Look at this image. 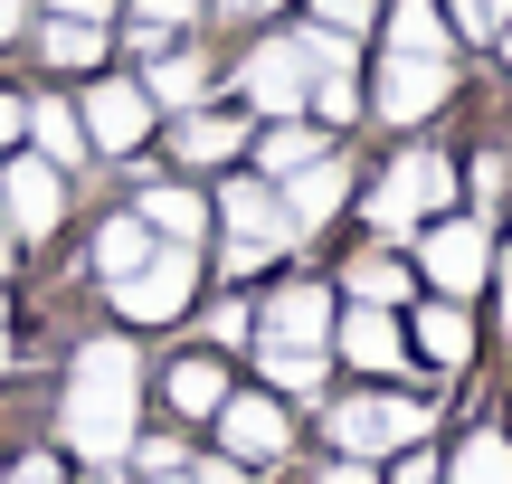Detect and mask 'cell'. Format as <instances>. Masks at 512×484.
Returning <instances> with one entry per match:
<instances>
[{
	"label": "cell",
	"mask_w": 512,
	"mask_h": 484,
	"mask_svg": "<svg viewBox=\"0 0 512 484\" xmlns=\"http://www.w3.org/2000/svg\"><path fill=\"white\" fill-rule=\"evenodd\" d=\"M332 314H342V285L294 266L256 295V342H294V352H332Z\"/></svg>",
	"instance_id": "obj_12"
},
{
	"label": "cell",
	"mask_w": 512,
	"mask_h": 484,
	"mask_svg": "<svg viewBox=\"0 0 512 484\" xmlns=\"http://www.w3.org/2000/svg\"><path fill=\"white\" fill-rule=\"evenodd\" d=\"M494 209H437V219L408 238V266H418L427 295H456V304H484V276H494Z\"/></svg>",
	"instance_id": "obj_6"
},
{
	"label": "cell",
	"mask_w": 512,
	"mask_h": 484,
	"mask_svg": "<svg viewBox=\"0 0 512 484\" xmlns=\"http://www.w3.org/2000/svg\"><path fill=\"white\" fill-rule=\"evenodd\" d=\"M152 247H162V238H152V228L133 219V209H105V219H95V238H86V257H95V276L114 285V276H133V266H143Z\"/></svg>",
	"instance_id": "obj_27"
},
{
	"label": "cell",
	"mask_w": 512,
	"mask_h": 484,
	"mask_svg": "<svg viewBox=\"0 0 512 484\" xmlns=\"http://www.w3.org/2000/svg\"><path fill=\"white\" fill-rule=\"evenodd\" d=\"M380 484H446V447H399V456H380Z\"/></svg>",
	"instance_id": "obj_34"
},
{
	"label": "cell",
	"mask_w": 512,
	"mask_h": 484,
	"mask_svg": "<svg viewBox=\"0 0 512 484\" xmlns=\"http://www.w3.org/2000/svg\"><path fill=\"white\" fill-rule=\"evenodd\" d=\"M209 29H256V0H209Z\"/></svg>",
	"instance_id": "obj_43"
},
{
	"label": "cell",
	"mask_w": 512,
	"mask_h": 484,
	"mask_svg": "<svg viewBox=\"0 0 512 484\" xmlns=\"http://www.w3.org/2000/svg\"><path fill=\"white\" fill-rule=\"evenodd\" d=\"M313 484H380V466H370V456H323Z\"/></svg>",
	"instance_id": "obj_37"
},
{
	"label": "cell",
	"mask_w": 512,
	"mask_h": 484,
	"mask_svg": "<svg viewBox=\"0 0 512 484\" xmlns=\"http://www.w3.org/2000/svg\"><path fill=\"white\" fill-rule=\"evenodd\" d=\"M209 238H256V247H275V257H294L285 200H275V181H266V171H247V162L209 171Z\"/></svg>",
	"instance_id": "obj_15"
},
{
	"label": "cell",
	"mask_w": 512,
	"mask_h": 484,
	"mask_svg": "<svg viewBox=\"0 0 512 484\" xmlns=\"http://www.w3.org/2000/svg\"><path fill=\"white\" fill-rule=\"evenodd\" d=\"M446 19H456V48H465V57H484V48L503 38L512 0H446Z\"/></svg>",
	"instance_id": "obj_31"
},
{
	"label": "cell",
	"mask_w": 512,
	"mask_h": 484,
	"mask_svg": "<svg viewBox=\"0 0 512 484\" xmlns=\"http://www.w3.org/2000/svg\"><path fill=\"white\" fill-rule=\"evenodd\" d=\"M0 228H10L19 247H48L57 228H67V171L38 162L29 143L0 152Z\"/></svg>",
	"instance_id": "obj_13"
},
{
	"label": "cell",
	"mask_w": 512,
	"mask_h": 484,
	"mask_svg": "<svg viewBox=\"0 0 512 484\" xmlns=\"http://www.w3.org/2000/svg\"><path fill=\"white\" fill-rule=\"evenodd\" d=\"M294 19H323V29H342V38H361V48H370L380 0H294Z\"/></svg>",
	"instance_id": "obj_33"
},
{
	"label": "cell",
	"mask_w": 512,
	"mask_h": 484,
	"mask_svg": "<svg viewBox=\"0 0 512 484\" xmlns=\"http://www.w3.org/2000/svg\"><path fill=\"white\" fill-rule=\"evenodd\" d=\"M57 437H67L76 466H95V475L124 466V447L143 437V352H133V333L76 342L67 390H57Z\"/></svg>",
	"instance_id": "obj_1"
},
{
	"label": "cell",
	"mask_w": 512,
	"mask_h": 484,
	"mask_svg": "<svg viewBox=\"0 0 512 484\" xmlns=\"http://www.w3.org/2000/svg\"><path fill=\"white\" fill-rule=\"evenodd\" d=\"M19 133H29V95L0 86V152H19Z\"/></svg>",
	"instance_id": "obj_39"
},
{
	"label": "cell",
	"mask_w": 512,
	"mask_h": 484,
	"mask_svg": "<svg viewBox=\"0 0 512 484\" xmlns=\"http://www.w3.org/2000/svg\"><path fill=\"white\" fill-rule=\"evenodd\" d=\"M200 285H209V257L162 238L133 276H114L105 295H114V323H124V333H162V323H181L190 304H200Z\"/></svg>",
	"instance_id": "obj_8"
},
{
	"label": "cell",
	"mask_w": 512,
	"mask_h": 484,
	"mask_svg": "<svg viewBox=\"0 0 512 484\" xmlns=\"http://www.w3.org/2000/svg\"><path fill=\"white\" fill-rule=\"evenodd\" d=\"M342 133H323L313 114H275V124L247 133V171H266V181H285V171H304L313 152H332Z\"/></svg>",
	"instance_id": "obj_25"
},
{
	"label": "cell",
	"mask_w": 512,
	"mask_h": 484,
	"mask_svg": "<svg viewBox=\"0 0 512 484\" xmlns=\"http://www.w3.org/2000/svg\"><path fill=\"white\" fill-rule=\"evenodd\" d=\"M228 390H238V371H228V352H209V342L181 352V361H162V409L171 418H209Z\"/></svg>",
	"instance_id": "obj_23"
},
{
	"label": "cell",
	"mask_w": 512,
	"mask_h": 484,
	"mask_svg": "<svg viewBox=\"0 0 512 484\" xmlns=\"http://www.w3.org/2000/svg\"><path fill=\"white\" fill-rule=\"evenodd\" d=\"M10 247H19V238H10V228H0V276H10Z\"/></svg>",
	"instance_id": "obj_45"
},
{
	"label": "cell",
	"mask_w": 512,
	"mask_h": 484,
	"mask_svg": "<svg viewBox=\"0 0 512 484\" xmlns=\"http://www.w3.org/2000/svg\"><path fill=\"white\" fill-rule=\"evenodd\" d=\"M29 19H38V0H0V48H10V38H29Z\"/></svg>",
	"instance_id": "obj_42"
},
{
	"label": "cell",
	"mask_w": 512,
	"mask_h": 484,
	"mask_svg": "<svg viewBox=\"0 0 512 484\" xmlns=\"http://www.w3.org/2000/svg\"><path fill=\"white\" fill-rule=\"evenodd\" d=\"M209 437H219V456H238L247 475H275V466H294V399H275V390H256V380H238V390L209 409Z\"/></svg>",
	"instance_id": "obj_9"
},
{
	"label": "cell",
	"mask_w": 512,
	"mask_h": 484,
	"mask_svg": "<svg viewBox=\"0 0 512 484\" xmlns=\"http://www.w3.org/2000/svg\"><path fill=\"white\" fill-rule=\"evenodd\" d=\"M294 29V48H304V76H342V67H361V38H342V29H323V19H285Z\"/></svg>",
	"instance_id": "obj_30"
},
{
	"label": "cell",
	"mask_w": 512,
	"mask_h": 484,
	"mask_svg": "<svg viewBox=\"0 0 512 484\" xmlns=\"http://www.w3.org/2000/svg\"><path fill=\"white\" fill-rule=\"evenodd\" d=\"M219 67H228V57L209 48V29H190V38H171V48L133 57V86L152 95V114H190V105L219 95Z\"/></svg>",
	"instance_id": "obj_16"
},
{
	"label": "cell",
	"mask_w": 512,
	"mask_h": 484,
	"mask_svg": "<svg viewBox=\"0 0 512 484\" xmlns=\"http://www.w3.org/2000/svg\"><path fill=\"white\" fill-rule=\"evenodd\" d=\"M484 295H494V333L512 342V238H494V276H484Z\"/></svg>",
	"instance_id": "obj_36"
},
{
	"label": "cell",
	"mask_w": 512,
	"mask_h": 484,
	"mask_svg": "<svg viewBox=\"0 0 512 484\" xmlns=\"http://www.w3.org/2000/svg\"><path fill=\"white\" fill-rule=\"evenodd\" d=\"M29 48H38V67H48V76L114 67V29H105V19H57V10H38L29 19Z\"/></svg>",
	"instance_id": "obj_20"
},
{
	"label": "cell",
	"mask_w": 512,
	"mask_h": 484,
	"mask_svg": "<svg viewBox=\"0 0 512 484\" xmlns=\"http://www.w3.org/2000/svg\"><path fill=\"white\" fill-rule=\"evenodd\" d=\"M19 143L38 152V162H57L76 181V171H95V152H86V124H76V95H29V133Z\"/></svg>",
	"instance_id": "obj_24"
},
{
	"label": "cell",
	"mask_w": 512,
	"mask_h": 484,
	"mask_svg": "<svg viewBox=\"0 0 512 484\" xmlns=\"http://www.w3.org/2000/svg\"><path fill=\"white\" fill-rule=\"evenodd\" d=\"M10 484H67V456H19Z\"/></svg>",
	"instance_id": "obj_41"
},
{
	"label": "cell",
	"mask_w": 512,
	"mask_h": 484,
	"mask_svg": "<svg viewBox=\"0 0 512 484\" xmlns=\"http://www.w3.org/2000/svg\"><path fill=\"white\" fill-rule=\"evenodd\" d=\"M332 285H342V304H418V266H408V247H380V238H351V257L332 266Z\"/></svg>",
	"instance_id": "obj_19"
},
{
	"label": "cell",
	"mask_w": 512,
	"mask_h": 484,
	"mask_svg": "<svg viewBox=\"0 0 512 484\" xmlns=\"http://www.w3.org/2000/svg\"><path fill=\"white\" fill-rule=\"evenodd\" d=\"M38 10H57V19H105V29H114V19H124V0H38Z\"/></svg>",
	"instance_id": "obj_40"
},
{
	"label": "cell",
	"mask_w": 512,
	"mask_h": 484,
	"mask_svg": "<svg viewBox=\"0 0 512 484\" xmlns=\"http://www.w3.org/2000/svg\"><path fill=\"white\" fill-rule=\"evenodd\" d=\"M200 342H209V352H247V342H256V295H247V285H219V295L200 304Z\"/></svg>",
	"instance_id": "obj_29"
},
{
	"label": "cell",
	"mask_w": 512,
	"mask_h": 484,
	"mask_svg": "<svg viewBox=\"0 0 512 484\" xmlns=\"http://www.w3.org/2000/svg\"><path fill=\"white\" fill-rule=\"evenodd\" d=\"M275 200H285V228H294V247L332 238V228L351 219V200H361V152H351V143L313 152L304 171H285V181H275Z\"/></svg>",
	"instance_id": "obj_10"
},
{
	"label": "cell",
	"mask_w": 512,
	"mask_h": 484,
	"mask_svg": "<svg viewBox=\"0 0 512 484\" xmlns=\"http://www.w3.org/2000/svg\"><path fill=\"white\" fill-rule=\"evenodd\" d=\"M124 466L143 475V484H152V475H190V447H181V437H133Z\"/></svg>",
	"instance_id": "obj_35"
},
{
	"label": "cell",
	"mask_w": 512,
	"mask_h": 484,
	"mask_svg": "<svg viewBox=\"0 0 512 484\" xmlns=\"http://www.w3.org/2000/svg\"><path fill=\"white\" fill-rule=\"evenodd\" d=\"M399 323H408V361H418V371H446V380L475 371V352H484L475 304H456V295H418Z\"/></svg>",
	"instance_id": "obj_18"
},
{
	"label": "cell",
	"mask_w": 512,
	"mask_h": 484,
	"mask_svg": "<svg viewBox=\"0 0 512 484\" xmlns=\"http://www.w3.org/2000/svg\"><path fill=\"white\" fill-rule=\"evenodd\" d=\"M370 48H389V57H465V48H456V19H446V0H380Z\"/></svg>",
	"instance_id": "obj_21"
},
{
	"label": "cell",
	"mask_w": 512,
	"mask_h": 484,
	"mask_svg": "<svg viewBox=\"0 0 512 484\" xmlns=\"http://www.w3.org/2000/svg\"><path fill=\"white\" fill-rule=\"evenodd\" d=\"M133 219L171 247H209V181L162 171V152H152V162H133Z\"/></svg>",
	"instance_id": "obj_17"
},
{
	"label": "cell",
	"mask_w": 512,
	"mask_h": 484,
	"mask_svg": "<svg viewBox=\"0 0 512 484\" xmlns=\"http://www.w3.org/2000/svg\"><path fill=\"white\" fill-rule=\"evenodd\" d=\"M437 428V399L427 390H399V380H361V390H342V399H323V437H332V456H399V447H418V437Z\"/></svg>",
	"instance_id": "obj_4"
},
{
	"label": "cell",
	"mask_w": 512,
	"mask_h": 484,
	"mask_svg": "<svg viewBox=\"0 0 512 484\" xmlns=\"http://www.w3.org/2000/svg\"><path fill=\"white\" fill-rule=\"evenodd\" d=\"M332 371H351V380H418L399 304H342V314H332Z\"/></svg>",
	"instance_id": "obj_14"
},
{
	"label": "cell",
	"mask_w": 512,
	"mask_h": 484,
	"mask_svg": "<svg viewBox=\"0 0 512 484\" xmlns=\"http://www.w3.org/2000/svg\"><path fill=\"white\" fill-rule=\"evenodd\" d=\"M456 171H465V209H503V190H512V133L456 143Z\"/></svg>",
	"instance_id": "obj_26"
},
{
	"label": "cell",
	"mask_w": 512,
	"mask_h": 484,
	"mask_svg": "<svg viewBox=\"0 0 512 484\" xmlns=\"http://www.w3.org/2000/svg\"><path fill=\"white\" fill-rule=\"evenodd\" d=\"M446 484H512V428H465L446 447Z\"/></svg>",
	"instance_id": "obj_28"
},
{
	"label": "cell",
	"mask_w": 512,
	"mask_h": 484,
	"mask_svg": "<svg viewBox=\"0 0 512 484\" xmlns=\"http://www.w3.org/2000/svg\"><path fill=\"white\" fill-rule=\"evenodd\" d=\"M256 361V390L294 399V409H323L332 399V352H294V342H247Z\"/></svg>",
	"instance_id": "obj_22"
},
{
	"label": "cell",
	"mask_w": 512,
	"mask_h": 484,
	"mask_svg": "<svg viewBox=\"0 0 512 484\" xmlns=\"http://www.w3.org/2000/svg\"><path fill=\"white\" fill-rule=\"evenodd\" d=\"M475 95V57H370L361 67V124L380 133H437Z\"/></svg>",
	"instance_id": "obj_3"
},
{
	"label": "cell",
	"mask_w": 512,
	"mask_h": 484,
	"mask_svg": "<svg viewBox=\"0 0 512 484\" xmlns=\"http://www.w3.org/2000/svg\"><path fill=\"white\" fill-rule=\"evenodd\" d=\"M465 200V171H456V143H437V133H399V152H380V171H361V238L380 247H408L437 209Z\"/></svg>",
	"instance_id": "obj_2"
},
{
	"label": "cell",
	"mask_w": 512,
	"mask_h": 484,
	"mask_svg": "<svg viewBox=\"0 0 512 484\" xmlns=\"http://www.w3.org/2000/svg\"><path fill=\"white\" fill-rule=\"evenodd\" d=\"M76 484H114V475H95V466H86V475H76Z\"/></svg>",
	"instance_id": "obj_46"
},
{
	"label": "cell",
	"mask_w": 512,
	"mask_h": 484,
	"mask_svg": "<svg viewBox=\"0 0 512 484\" xmlns=\"http://www.w3.org/2000/svg\"><path fill=\"white\" fill-rule=\"evenodd\" d=\"M200 257H209V276H219V285H256V276L275 266V247H256V238H209Z\"/></svg>",
	"instance_id": "obj_32"
},
{
	"label": "cell",
	"mask_w": 512,
	"mask_h": 484,
	"mask_svg": "<svg viewBox=\"0 0 512 484\" xmlns=\"http://www.w3.org/2000/svg\"><path fill=\"white\" fill-rule=\"evenodd\" d=\"M0 333H10V295H0Z\"/></svg>",
	"instance_id": "obj_47"
},
{
	"label": "cell",
	"mask_w": 512,
	"mask_h": 484,
	"mask_svg": "<svg viewBox=\"0 0 512 484\" xmlns=\"http://www.w3.org/2000/svg\"><path fill=\"white\" fill-rule=\"evenodd\" d=\"M256 19H294V0H256Z\"/></svg>",
	"instance_id": "obj_44"
},
{
	"label": "cell",
	"mask_w": 512,
	"mask_h": 484,
	"mask_svg": "<svg viewBox=\"0 0 512 484\" xmlns=\"http://www.w3.org/2000/svg\"><path fill=\"white\" fill-rule=\"evenodd\" d=\"M247 133H256V114L247 105H228V95H209V105H190V114H162V171H190V181H209V171H228V162H247Z\"/></svg>",
	"instance_id": "obj_11"
},
{
	"label": "cell",
	"mask_w": 512,
	"mask_h": 484,
	"mask_svg": "<svg viewBox=\"0 0 512 484\" xmlns=\"http://www.w3.org/2000/svg\"><path fill=\"white\" fill-rule=\"evenodd\" d=\"M190 484H256L238 456H190Z\"/></svg>",
	"instance_id": "obj_38"
},
{
	"label": "cell",
	"mask_w": 512,
	"mask_h": 484,
	"mask_svg": "<svg viewBox=\"0 0 512 484\" xmlns=\"http://www.w3.org/2000/svg\"><path fill=\"white\" fill-rule=\"evenodd\" d=\"M219 95H228V105H247L256 124L304 114L313 76H304V48H294L285 19H256V29H238V48H228V67H219Z\"/></svg>",
	"instance_id": "obj_5"
},
{
	"label": "cell",
	"mask_w": 512,
	"mask_h": 484,
	"mask_svg": "<svg viewBox=\"0 0 512 484\" xmlns=\"http://www.w3.org/2000/svg\"><path fill=\"white\" fill-rule=\"evenodd\" d=\"M76 124H86V152L95 162H152V133H162V114H152V95L133 86V67H95L76 76Z\"/></svg>",
	"instance_id": "obj_7"
}]
</instances>
